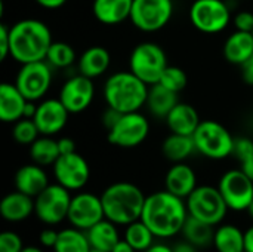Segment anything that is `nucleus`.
<instances>
[{
  "instance_id": "obj_17",
  "label": "nucleus",
  "mask_w": 253,
  "mask_h": 252,
  "mask_svg": "<svg viewBox=\"0 0 253 252\" xmlns=\"http://www.w3.org/2000/svg\"><path fill=\"white\" fill-rule=\"evenodd\" d=\"M70 111L61 102L59 98H47L37 105L34 122L42 135L53 137L67 125Z\"/></svg>"
},
{
  "instance_id": "obj_51",
  "label": "nucleus",
  "mask_w": 253,
  "mask_h": 252,
  "mask_svg": "<svg viewBox=\"0 0 253 252\" xmlns=\"http://www.w3.org/2000/svg\"><path fill=\"white\" fill-rule=\"evenodd\" d=\"M21 252H42L39 248H34V247H25Z\"/></svg>"
},
{
  "instance_id": "obj_26",
  "label": "nucleus",
  "mask_w": 253,
  "mask_h": 252,
  "mask_svg": "<svg viewBox=\"0 0 253 252\" xmlns=\"http://www.w3.org/2000/svg\"><path fill=\"white\" fill-rule=\"evenodd\" d=\"M178 102H179L178 94L168 89L162 83H156L148 88V97L145 105L153 116L166 119V116L172 111V108Z\"/></svg>"
},
{
  "instance_id": "obj_48",
  "label": "nucleus",
  "mask_w": 253,
  "mask_h": 252,
  "mask_svg": "<svg viewBox=\"0 0 253 252\" xmlns=\"http://www.w3.org/2000/svg\"><path fill=\"white\" fill-rule=\"evenodd\" d=\"M245 251L253 252V226L245 232Z\"/></svg>"
},
{
  "instance_id": "obj_21",
  "label": "nucleus",
  "mask_w": 253,
  "mask_h": 252,
  "mask_svg": "<svg viewBox=\"0 0 253 252\" xmlns=\"http://www.w3.org/2000/svg\"><path fill=\"white\" fill-rule=\"evenodd\" d=\"M133 0H93V16L105 25H116L130 18Z\"/></svg>"
},
{
  "instance_id": "obj_31",
  "label": "nucleus",
  "mask_w": 253,
  "mask_h": 252,
  "mask_svg": "<svg viewBox=\"0 0 253 252\" xmlns=\"http://www.w3.org/2000/svg\"><path fill=\"white\" fill-rule=\"evenodd\" d=\"M61 156L58 140H53L47 135H40L31 146H30V157L34 163L40 166L53 165L56 159Z\"/></svg>"
},
{
  "instance_id": "obj_50",
  "label": "nucleus",
  "mask_w": 253,
  "mask_h": 252,
  "mask_svg": "<svg viewBox=\"0 0 253 252\" xmlns=\"http://www.w3.org/2000/svg\"><path fill=\"white\" fill-rule=\"evenodd\" d=\"M144 252H173V248L170 247H166V245H162V244H157V245H151L147 251Z\"/></svg>"
},
{
  "instance_id": "obj_42",
  "label": "nucleus",
  "mask_w": 253,
  "mask_h": 252,
  "mask_svg": "<svg viewBox=\"0 0 253 252\" xmlns=\"http://www.w3.org/2000/svg\"><path fill=\"white\" fill-rule=\"evenodd\" d=\"M240 68H242L243 82L249 86H253V55L240 65Z\"/></svg>"
},
{
  "instance_id": "obj_47",
  "label": "nucleus",
  "mask_w": 253,
  "mask_h": 252,
  "mask_svg": "<svg viewBox=\"0 0 253 252\" xmlns=\"http://www.w3.org/2000/svg\"><path fill=\"white\" fill-rule=\"evenodd\" d=\"M111 252H135V250L132 248V245L126 239H123V241H119L116 244V247L111 250Z\"/></svg>"
},
{
  "instance_id": "obj_35",
  "label": "nucleus",
  "mask_w": 253,
  "mask_h": 252,
  "mask_svg": "<svg viewBox=\"0 0 253 252\" xmlns=\"http://www.w3.org/2000/svg\"><path fill=\"white\" fill-rule=\"evenodd\" d=\"M40 131L36 125V122L33 119H27L22 117L18 122L13 123L12 128V137L18 144L22 146H31L39 137H40Z\"/></svg>"
},
{
  "instance_id": "obj_52",
  "label": "nucleus",
  "mask_w": 253,
  "mask_h": 252,
  "mask_svg": "<svg viewBox=\"0 0 253 252\" xmlns=\"http://www.w3.org/2000/svg\"><path fill=\"white\" fill-rule=\"evenodd\" d=\"M248 212H249V215L253 218V201L251 202V205H249V208H248Z\"/></svg>"
},
{
  "instance_id": "obj_22",
  "label": "nucleus",
  "mask_w": 253,
  "mask_h": 252,
  "mask_svg": "<svg viewBox=\"0 0 253 252\" xmlns=\"http://www.w3.org/2000/svg\"><path fill=\"white\" fill-rule=\"evenodd\" d=\"M200 117L197 110L185 102H178L172 111L166 116V123L168 128L170 129L172 134H179V135H190L196 132V129L200 125Z\"/></svg>"
},
{
  "instance_id": "obj_6",
  "label": "nucleus",
  "mask_w": 253,
  "mask_h": 252,
  "mask_svg": "<svg viewBox=\"0 0 253 252\" xmlns=\"http://www.w3.org/2000/svg\"><path fill=\"white\" fill-rule=\"evenodd\" d=\"M168 67V58L162 46L153 42H142L133 48L129 56V68L148 86L159 83Z\"/></svg>"
},
{
  "instance_id": "obj_19",
  "label": "nucleus",
  "mask_w": 253,
  "mask_h": 252,
  "mask_svg": "<svg viewBox=\"0 0 253 252\" xmlns=\"http://www.w3.org/2000/svg\"><path fill=\"white\" fill-rule=\"evenodd\" d=\"M27 98L21 94L15 83L3 82L0 85V120L15 123L24 117Z\"/></svg>"
},
{
  "instance_id": "obj_14",
  "label": "nucleus",
  "mask_w": 253,
  "mask_h": 252,
  "mask_svg": "<svg viewBox=\"0 0 253 252\" xmlns=\"http://www.w3.org/2000/svg\"><path fill=\"white\" fill-rule=\"evenodd\" d=\"M52 169L56 183L70 192L83 189L90 177V168L86 159L77 151L61 154L52 165Z\"/></svg>"
},
{
  "instance_id": "obj_53",
  "label": "nucleus",
  "mask_w": 253,
  "mask_h": 252,
  "mask_svg": "<svg viewBox=\"0 0 253 252\" xmlns=\"http://www.w3.org/2000/svg\"><path fill=\"white\" fill-rule=\"evenodd\" d=\"M90 252H104V251H98V250H90Z\"/></svg>"
},
{
  "instance_id": "obj_9",
  "label": "nucleus",
  "mask_w": 253,
  "mask_h": 252,
  "mask_svg": "<svg viewBox=\"0 0 253 252\" xmlns=\"http://www.w3.org/2000/svg\"><path fill=\"white\" fill-rule=\"evenodd\" d=\"M190 21L199 31L216 34L228 27L231 12L224 0H194L190 7Z\"/></svg>"
},
{
  "instance_id": "obj_29",
  "label": "nucleus",
  "mask_w": 253,
  "mask_h": 252,
  "mask_svg": "<svg viewBox=\"0 0 253 252\" xmlns=\"http://www.w3.org/2000/svg\"><path fill=\"white\" fill-rule=\"evenodd\" d=\"M194 151H197L196 144L193 137L190 135L170 134L169 137H166V140L162 144L163 156L173 163L187 160Z\"/></svg>"
},
{
  "instance_id": "obj_24",
  "label": "nucleus",
  "mask_w": 253,
  "mask_h": 252,
  "mask_svg": "<svg viewBox=\"0 0 253 252\" xmlns=\"http://www.w3.org/2000/svg\"><path fill=\"white\" fill-rule=\"evenodd\" d=\"M111 62V55L104 46H90L87 48L79 58V73L89 77L96 79L102 76Z\"/></svg>"
},
{
  "instance_id": "obj_44",
  "label": "nucleus",
  "mask_w": 253,
  "mask_h": 252,
  "mask_svg": "<svg viewBox=\"0 0 253 252\" xmlns=\"http://www.w3.org/2000/svg\"><path fill=\"white\" fill-rule=\"evenodd\" d=\"M58 147H59V153L61 154H68V153H74L76 151V144L71 138L68 137H62L58 140Z\"/></svg>"
},
{
  "instance_id": "obj_10",
  "label": "nucleus",
  "mask_w": 253,
  "mask_h": 252,
  "mask_svg": "<svg viewBox=\"0 0 253 252\" xmlns=\"http://www.w3.org/2000/svg\"><path fill=\"white\" fill-rule=\"evenodd\" d=\"M172 15V0H133L129 19L138 30L156 33L169 24Z\"/></svg>"
},
{
  "instance_id": "obj_7",
  "label": "nucleus",
  "mask_w": 253,
  "mask_h": 252,
  "mask_svg": "<svg viewBox=\"0 0 253 252\" xmlns=\"http://www.w3.org/2000/svg\"><path fill=\"white\" fill-rule=\"evenodd\" d=\"M187 208L190 215L212 226L219 224L230 209L219 189L212 186H197L187 198Z\"/></svg>"
},
{
  "instance_id": "obj_3",
  "label": "nucleus",
  "mask_w": 253,
  "mask_h": 252,
  "mask_svg": "<svg viewBox=\"0 0 253 252\" xmlns=\"http://www.w3.org/2000/svg\"><path fill=\"white\" fill-rule=\"evenodd\" d=\"M105 218L117 226H129L141 220L147 196L142 190L127 181L108 186L101 195Z\"/></svg>"
},
{
  "instance_id": "obj_13",
  "label": "nucleus",
  "mask_w": 253,
  "mask_h": 252,
  "mask_svg": "<svg viewBox=\"0 0 253 252\" xmlns=\"http://www.w3.org/2000/svg\"><path fill=\"white\" fill-rule=\"evenodd\" d=\"M218 189L230 209L248 211L253 201V180L245 174L242 168L227 171L221 177Z\"/></svg>"
},
{
  "instance_id": "obj_33",
  "label": "nucleus",
  "mask_w": 253,
  "mask_h": 252,
  "mask_svg": "<svg viewBox=\"0 0 253 252\" xmlns=\"http://www.w3.org/2000/svg\"><path fill=\"white\" fill-rule=\"evenodd\" d=\"M154 238V233L142 220H138L126 226L125 239L132 245L135 251H147L153 245Z\"/></svg>"
},
{
  "instance_id": "obj_8",
  "label": "nucleus",
  "mask_w": 253,
  "mask_h": 252,
  "mask_svg": "<svg viewBox=\"0 0 253 252\" xmlns=\"http://www.w3.org/2000/svg\"><path fill=\"white\" fill-rule=\"evenodd\" d=\"M71 199L70 190L58 183L49 184L37 198H34V212L42 223L55 226L62 220H67Z\"/></svg>"
},
{
  "instance_id": "obj_39",
  "label": "nucleus",
  "mask_w": 253,
  "mask_h": 252,
  "mask_svg": "<svg viewBox=\"0 0 253 252\" xmlns=\"http://www.w3.org/2000/svg\"><path fill=\"white\" fill-rule=\"evenodd\" d=\"M233 24H234L236 30L253 33V12H251V10H242V12H239L233 18Z\"/></svg>"
},
{
  "instance_id": "obj_34",
  "label": "nucleus",
  "mask_w": 253,
  "mask_h": 252,
  "mask_svg": "<svg viewBox=\"0 0 253 252\" xmlns=\"http://www.w3.org/2000/svg\"><path fill=\"white\" fill-rule=\"evenodd\" d=\"M46 61L50 67L68 68L76 62V50L65 42H52L46 55Z\"/></svg>"
},
{
  "instance_id": "obj_49",
  "label": "nucleus",
  "mask_w": 253,
  "mask_h": 252,
  "mask_svg": "<svg viewBox=\"0 0 253 252\" xmlns=\"http://www.w3.org/2000/svg\"><path fill=\"white\" fill-rule=\"evenodd\" d=\"M242 169L245 171V174L253 180V156L252 157H249L248 160H245V162H242Z\"/></svg>"
},
{
  "instance_id": "obj_46",
  "label": "nucleus",
  "mask_w": 253,
  "mask_h": 252,
  "mask_svg": "<svg viewBox=\"0 0 253 252\" xmlns=\"http://www.w3.org/2000/svg\"><path fill=\"white\" fill-rule=\"evenodd\" d=\"M173 252H199V248L184 239L182 242H179L173 247Z\"/></svg>"
},
{
  "instance_id": "obj_36",
  "label": "nucleus",
  "mask_w": 253,
  "mask_h": 252,
  "mask_svg": "<svg viewBox=\"0 0 253 252\" xmlns=\"http://www.w3.org/2000/svg\"><path fill=\"white\" fill-rule=\"evenodd\" d=\"M187 74L182 68L179 67H173V65H168L166 70L163 71L159 83H162L163 86H166L168 89L179 94L185 86H187Z\"/></svg>"
},
{
  "instance_id": "obj_32",
  "label": "nucleus",
  "mask_w": 253,
  "mask_h": 252,
  "mask_svg": "<svg viewBox=\"0 0 253 252\" xmlns=\"http://www.w3.org/2000/svg\"><path fill=\"white\" fill-rule=\"evenodd\" d=\"M90 250L86 232L76 227L61 230L53 247L55 252H90Z\"/></svg>"
},
{
  "instance_id": "obj_15",
  "label": "nucleus",
  "mask_w": 253,
  "mask_h": 252,
  "mask_svg": "<svg viewBox=\"0 0 253 252\" xmlns=\"http://www.w3.org/2000/svg\"><path fill=\"white\" fill-rule=\"evenodd\" d=\"M104 218L105 212L101 196L87 192L77 193L76 196H73L67 217L73 227L86 232Z\"/></svg>"
},
{
  "instance_id": "obj_12",
  "label": "nucleus",
  "mask_w": 253,
  "mask_h": 252,
  "mask_svg": "<svg viewBox=\"0 0 253 252\" xmlns=\"http://www.w3.org/2000/svg\"><path fill=\"white\" fill-rule=\"evenodd\" d=\"M15 85L27 100L40 101L50 89L52 67L46 59L22 64L16 74Z\"/></svg>"
},
{
  "instance_id": "obj_37",
  "label": "nucleus",
  "mask_w": 253,
  "mask_h": 252,
  "mask_svg": "<svg viewBox=\"0 0 253 252\" xmlns=\"http://www.w3.org/2000/svg\"><path fill=\"white\" fill-rule=\"evenodd\" d=\"M25 247L21 238L13 232H3L0 235V252H21Z\"/></svg>"
},
{
  "instance_id": "obj_20",
  "label": "nucleus",
  "mask_w": 253,
  "mask_h": 252,
  "mask_svg": "<svg viewBox=\"0 0 253 252\" xmlns=\"http://www.w3.org/2000/svg\"><path fill=\"white\" fill-rule=\"evenodd\" d=\"M49 186V178L44 169L37 163L21 166L15 174V187L18 192L31 198H37Z\"/></svg>"
},
{
  "instance_id": "obj_40",
  "label": "nucleus",
  "mask_w": 253,
  "mask_h": 252,
  "mask_svg": "<svg viewBox=\"0 0 253 252\" xmlns=\"http://www.w3.org/2000/svg\"><path fill=\"white\" fill-rule=\"evenodd\" d=\"M10 27L6 24H0V61H4L10 56Z\"/></svg>"
},
{
  "instance_id": "obj_18",
  "label": "nucleus",
  "mask_w": 253,
  "mask_h": 252,
  "mask_svg": "<svg viewBox=\"0 0 253 252\" xmlns=\"http://www.w3.org/2000/svg\"><path fill=\"white\" fill-rule=\"evenodd\" d=\"M166 190L178 198L187 199L197 189V177L193 168L184 162L173 163L165 178Z\"/></svg>"
},
{
  "instance_id": "obj_30",
  "label": "nucleus",
  "mask_w": 253,
  "mask_h": 252,
  "mask_svg": "<svg viewBox=\"0 0 253 252\" xmlns=\"http://www.w3.org/2000/svg\"><path fill=\"white\" fill-rule=\"evenodd\" d=\"M213 247L218 252H245V233L233 224L221 226L215 230Z\"/></svg>"
},
{
  "instance_id": "obj_25",
  "label": "nucleus",
  "mask_w": 253,
  "mask_h": 252,
  "mask_svg": "<svg viewBox=\"0 0 253 252\" xmlns=\"http://www.w3.org/2000/svg\"><path fill=\"white\" fill-rule=\"evenodd\" d=\"M253 55V33L236 30L224 43V56L230 64L242 65Z\"/></svg>"
},
{
  "instance_id": "obj_4",
  "label": "nucleus",
  "mask_w": 253,
  "mask_h": 252,
  "mask_svg": "<svg viewBox=\"0 0 253 252\" xmlns=\"http://www.w3.org/2000/svg\"><path fill=\"white\" fill-rule=\"evenodd\" d=\"M148 85L129 71L111 74L104 85V100L107 107L119 113L139 111L148 97Z\"/></svg>"
},
{
  "instance_id": "obj_11",
  "label": "nucleus",
  "mask_w": 253,
  "mask_h": 252,
  "mask_svg": "<svg viewBox=\"0 0 253 252\" xmlns=\"http://www.w3.org/2000/svg\"><path fill=\"white\" fill-rule=\"evenodd\" d=\"M150 134V123L139 111L122 113L113 128L107 131L110 144L122 149H133L145 141Z\"/></svg>"
},
{
  "instance_id": "obj_41",
  "label": "nucleus",
  "mask_w": 253,
  "mask_h": 252,
  "mask_svg": "<svg viewBox=\"0 0 253 252\" xmlns=\"http://www.w3.org/2000/svg\"><path fill=\"white\" fill-rule=\"evenodd\" d=\"M58 235L59 232H55L52 229H44L42 233H40V244L46 248H52L55 247L56 241H58Z\"/></svg>"
},
{
  "instance_id": "obj_45",
  "label": "nucleus",
  "mask_w": 253,
  "mask_h": 252,
  "mask_svg": "<svg viewBox=\"0 0 253 252\" xmlns=\"http://www.w3.org/2000/svg\"><path fill=\"white\" fill-rule=\"evenodd\" d=\"M36 3L44 9H59L67 3V0H36Z\"/></svg>"
},
{
  "instance_id": "obj_43",
  "label": "nucleus",
  "mask_w": 253,
  "mask_h": 252,
  "mask_svg": "<svg viewBox=\"0 0 253 252\" xmlns=\"http://www.w3.org/2000/svg\"><path fill=\"white\" fill-rule=\"evenodd\" d=\"M120 114H122V113H119V111H116V110H113V108L108 107V108L104 111V114H102V125H104V128H105L107 131H108L110 128H113L114 123L119 120Z\"/></svg>"
},
{
  "instance_id": "obj_5",
  "label": "nucleus",
  "mask_w": 253,
  "mask_h": 252,
  "mask_svg": "<svg viewBox=\"0 0 253 252\" xmlns=\"http://www.w3.org/2000/svg\"><path fill=\"white\" fill-rule=\"evenodd\" d=\"M196 150L208 159L221 160L233 154L234 137L216 120H202L193 134Z\"/></svg>"
},
{
  "instance_id": "obj_54",
  "label": "nucleus",
  "mask_w": 253,
  "mask_h": 252,
  "mask_svg": "<svg viewBox=\"0 0 253 252\" xmlns=\"http://www.w3.org/2000/svg\"><path fill=\"white\" fill-rule=\"evenodd\" d=\"M245 252H246V251H245Z\"/></svg>"
},
{
  "instance_id": "obj_16",
  "label": "nucleus",
  "mask_w": 253,
  "mask_h": 252,
  "mask_svg": "<svg viewBox=\"0 0 253 252\" xmlns=\"http://www.w3.org/2000/svg\"><path fill=\"white\" fill-rule=\"evenodd\" d=\"M92 80L93 79L79 73L62 85L58 98L70 111V114H79L92 104L95 97V86Z\"/></svg>"
},
{
  "instance_id": "obj_38",
  "label": "nucleus",
  "mask_w": 253,
  "mask_h": 252,
  "mask_svg": "<svg viewBox=\"0 0 253 252\" xmlns=\"http://www.w3.org/2000/svg\"><path fill=\"white\" fill-rule=\"evenodd\" d=\"M233 156H236L240 163L248 160L249 157L253 156V141L246 138V137H240L234 140V147H233Z\"/></svg>"
},
{
  "instance_id": "obj_2",
  "label": "nucleus",
  "mask_w": 253,
  "mask_h": 252,
  "mask_svg": "<svg viewBox=\"0 0 253 252\" xmlns=\"http://www.w3.org/2000/svg\"><path fill=\"white\" fill-rule=\"evenodd\" d=\"M10 56L22 64L44 61L52 45V33L49 27L34 18H25L15 22L9 31Z\"/></svg>"
},
{
  "instance_id": "obj_1",
  "label": "nucleus",
  "mask_w": 253,
  "mask_h": 252,
  "mask_svg": "<svg viewBox=\"0 0 253 252\" xmlns=\"http://www.w3.org/2000/svg\"><path fill=\"white\" fill-rule=\"evenodd\" d=\"M187 217L188 208L184 199L163 190L147 196L141 220L156 238H172L182 230Z\"/></svg>"
},
{
  "instance_id": "obj_28",
  "label": "nucleus",
  "mask_w": 253,
  "mask_h": 252,
  "mask_svg": "<svg viewBox=\"0 0 253 252\" xmlns=\"http://www.w3.org/2000/svg\"><path fill=\"white\" fill-rule=\"evenodd\" d=\"M116 226L117 224H114L113 221L104 218L102 221H99L98 224L86 230V236L89 239L90 248L98 250V251L111 252V250L116 247V244L120 241Z\"/></svg>"
},
{
  "instance_id": "obj_27",
  "label": "nucleus",
  "mask_w": 253,
  "mask_h": 252,
  "mask_svg": "<svg viewBox=\"0 0 253 252\" xmlns=\"http://www.w3.org/2000/svg\"><path fill=\"white\" fill-rule=\"evenodd\" d=\"M181 233L187 242L193 244L199 250L200 248H209L211 245H213V238H215L213 226L209 223H205V221H202V220H199L190 214L184 223Z\"/></svg>"
},
{
  "instance_id": "obj_23",
  "label": "nucleus",
  "mask_w": 253,
  "mask_h": 252,
  "mask_svg": "<svg viewBox=\"0 0 253 252\" xmlns=\"http://www.w3.org/2000/svg\"><path fill=\"white\" fill-rule=\"evenodd\" d=\"M34 212V198L21 193L12 192L6 195L0 202V214L4 220L10 223L24 221Z\"/></svg>"
}]
</instances>
